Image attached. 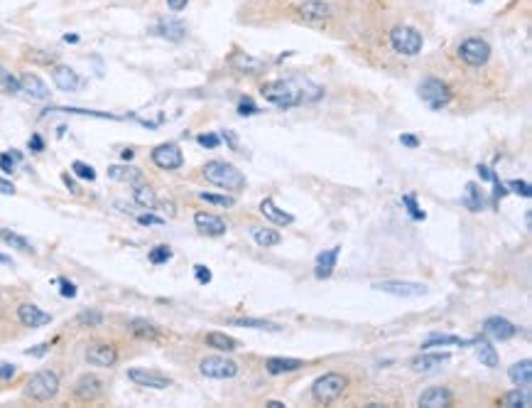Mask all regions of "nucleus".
<instances>
[{
  "mask_svg": "<svg viewBox=\"0 0 532 408\" xmlns=\"http://www.w3.org/2000/svg\"><path fill=\"white\" fill-rule=\"evenodd\" d=\"M202 173H204V178H207V182L221 187V190L241 192L243 187H246V175H243L236 165L226 163V160H209Z\"/></svg>",
  "mask_w": 532,
  "mask_h": 408,
  "instance_id": "1",
  "label": "nucleus"
},
{
  "mask_svg": "<svg viewBox=\"0 0 532 408\" xmlns=\"http://www.w3.org/2000/svg\"><path fill=\"white\" fill-rule=\"evenodd\" d=\"M260 93H263L265 101L275 103V106L282 108V111L304 103L302 86H299L295 79H275V81H270V84H265L263 89H260Z\"/></svg>",
  "mask_w": 532,
  "mask_h": 408,
  "instance_id": "2",
  "label": "nucleus"
},
{
  "mask_svg": "<svg viewBox=\"0 0 532 408\" xmlns=\"http://www.w3.org/2000/svg\"><path fill=\"white\" fill-rule=\"evenodd\" d=\"M346 377L343 374H336V372H329L324 374V377H319L317 382L312 386V399L317 401V404H334L336 399H341L343 391H346Z\"/></svg>",
  "mask_w": 532,
  "mask_h": 408,
  "instance_id": "3",
  "label": "nucleus"
},
{
  "mask_svg": "<svg viewBox=\"0 0 532 408\" xmlns=\"http://www.w3.org/2000/svg\"><path fill=\"white\" fill-rule=\"evenodd\" d=\"M25 394L32 401H52L59 394V377L54 372H47V369L32 374L25 386Z\"/></svg>",
  "mask_w": 532,
  "mask_h": 408,
  "instance_id": "4",
  "label": "nucleus"
},
{
  "mask_svg": "<svg viewBox=\"0 0 532 408\" xmlns=\"http://www.w3.org/2000/svg\"><path fill=\"white\" fill-rule=\"evenodd\" d=\"M390 45L397 54H405V57H414V54L422 52V35H419L414 27L410 25H400L390 32Z\"/></svg>",
  "mask_w": 532,
  "mask_h": 408,
  "instance_id": "5",
  "label": "nucleus"
},
{
  "mask_svg": "<svg viewBox=\"0 0 532 408\" xmlns=\"http://www.w3.org/2000/svg\"><path fill=\"white\" fill-rule=\"evenodd\" d=\"M419 98L432 108V111H442L449 101H452V91L442 79H434V76H427V79L419 84Z\"/></svg>",
  "mask_w": 532,
  "mask_h": 408,
  "instance_id": "6",
  "label": "nucleus"
},
{
  "mask_svg": "<svg viewBox=\"0 0 532 408\" xmlns=\"http://www.w3.org/2000/svg\"><path fill=\"white\" fill-rule=\"evenodd\" d=\"M459 57L469 67H484L491 57V45L481 37H469L459 45Z\"/></svg>",
  "mask_w": 532,
  "mask_h": 408,
  "instance_id": "7",
  "label": "nucleus"
},
{
  "mask_svg": "<svg viewBox=\"0 0 532 408\" xmlns=\"http://www.w3.org/2000/svg\"><path fill=\"white\" fill-rule=\"evenodd\" d=\"M199 372L209 379H234L238 374V364L226 357H204L199 362Z\"/></svg>",
  "mask_w": 532,
  "mask_h": 408,
  "instance_id": "8",
  "label": "nucleus"
},
{
  "mask_svg": "<svg viewBox=\"0 0 532 408\" xmlns=\"http://www.w3.org/2000/svg\"><path fill=\"white\" fill-rule=\"evenodd\" d=\"M375 290L395 297H422L427 295V285L422 283H407V280H383V283H375Z\"/></svg>",
  "mask_w": 532,
  "mask_h": 408,
  "instance_id": "9",
  "label": "nucleus"
},
{
  "mask_svg": "<svg viewBox=\"0 0 532 408\" xmlns=\"http://www.w3.org/2000/svg\"><path fill=\"white\" fill-rule=\"evenodd\" d=\"M152 163L160 170H179L184 165V155H182L179 146L174 143H162L152 151Z\"/></svg>",
  "mask_w": 532,
  "mask_h": 408,
  "instance_id": "10",
  "label": "nucleus"
},
{
  "mask_svg": "<svg viewBox=\"0 0 532 408\" xmlns=\"http://www.w3.org/2000/svg\"><path fill=\"white\" fill-rule=\"evenodd\" d=\"M452 357H449V352H422L419 357H414L412 362H410V369L417 374H429L434 372V369H439L442 364H447Z\"/></svg>",
  "mask_w": 532,
  "mask_h": 408,
  "instance_id": "11",
  "label": "nucleus"
},
{
  "mask_svg": "<svg viewBox=\"0 0 532 408\" xmlns=\"http://www.w3.org/2000/svg\"><path fill=\"white\" fill-rule=\"evenodd\" d=\"M128 379L137 386H145V389H155V391H162L172 386L169 377H162V374H155V372H145V369H130Z\"/></svg>",
  "mask_w": 532,
  "mask_h": 408,
  "instance_id": "12",
  "label": "nucleus"
},
{
  "mask_svg": "<svg viewBox=\"0 0 532 408\" xmlns=\"http://www.w3.org/2000/svg\"><path fill=\"white\" fill-rule=\"evenodd\" d=\"M103 394V382L93 374H84L79 382L74 384V396L79 401H96Z\"/></svg>",
  "mask_w": 532,
  "mask_h": 408,
  "instance_id": "13",
  "label": "nucleus"
},
{
  "mask_svg": "<svg viewBox=\"0 0 532 408\" xmlns=\"http://www.w3.org/2000/svg\"><path fill=\"white\" fill-rule=\"evenodd\" d=\"M18 317L20 322L25 325V327H44V325L52 322V315L49 312H44L42 307L32 305V302H22V305L18 307Z\"/></svg>",
  "mask_w": 532,
  "mask_h": 408,
  "instance_id": "14",
  "label": "nucleus"
},
{
  "mask_svg": "<svg viewBox=\"0 0 532 408\" xmlns=\"http://www.w3.org/2000/svg\"><path fill=\"white\" fill-rule=\"evenodd\" d=\"M194 224H197V229L202 231V234H209V236H224L226 231H229V224H226L224 219L209 212L194 214Z\"/></svg>",
  "mask_w": 532,
  "mask_h": 408,
  "instance_id": "15",
  "label": "nucleus"
},
{
  "mask_svg": "<svg viewBox=\"0 0 532 408\" xmlns=\"http://www.w3.org/2000/svg\"><path fill=\"white\" fill-rule=\"evenodd\" d=\"M484 330L491 335L493 340H501V342L513 340L515 335H518V327H515L511 320H506V317H501V315H493V317L486 320V322H484Z\"/></svg>",
  "mask_w": 532,
  "mask_h": 408,
  "instance_id": "16",
  "label": "nucleus"
},
{
  "mask_svg": "<svg viewBox=\"0 0 532 408\" xmlns=\"http://www.w3.org/2000/svg\"><path fill=\"white\" fill-rule=\"evenodd\" d=\"M86 362L93 364V367L108 369L118 362V352H115V347H110V345H93L86 350Z\"/></svg>",
  "mask_w": 532,
  "mask_h": 408,
  "instance_id": "17",
  "label": "nucleus"
},
{
  "mask_svg": "<svg viewBox=\"0 0 532 408\" xmlns=\"http://www.w3.org/2000/svg\"><path fill=\"white\" fill-rule=\"evenodd\" d=\"M454 396L452 391L444 389V386H432V389H427L422 396H419L417 404L422 408H447L452 406Z\"/></svg>",
  "mask_w": 532,
  "mask_h": 408,
  "instance_id": "18",
  "label": "nucleus"
},
{
  "mask_svg": "<svg viewBox=\"0 0 532 408\" xmlns=\"http://www.w3.org/2000/svg\"><path fill=\"white\" fill-rule=\"evenodd\" d=\"M20 91L27 93L30 98H37V101H47V98H49L47 84H44L40 76H35V74H25V76H22V79H20Z\"/></svg>",
  "mask_w": 532,
  "mask_h": 408,
  "instance_id": "19",
  "label": "nucleus"
},
{
  "mask_svg": "<svg viewBox=\"0 0 532 408\" xmlns=\"http://www.w3.org/2000/svg\"><path fill=\"white\" fill-rule=\"evenodd\" d=\"M260 214H263L265 219H270L277 227H290L292 222H295V217L292 214H287L285 209H280L273 200H263L260 202Z\"/></svg>",
  "mask_w": 532,
  "mask_h": 408,
  "instance_id": "20",
  "label": "nucleus"
},
{
  "mask_svg": "<svg viewBox=\"0 0 532 408\" xmlns=\"http://www.w3.org/2000/svg\"><path fill=\"white\" fill-rule=\"evenodd\" d=\"M52 79H54V84H57V89H62V91H76L81 86L79 74L71 67H64V64L62 67H54Z\"/></svg>",
  "mask_w": 532,
  "mask_h": 408,
  "instance_id": "21",
  "label": "nucleus"
},
{
  "mask_svg": "<svg viewBox=\"0 0 532 408\" xmlns=\"http://www.w3.org/2000/svg\"><path fill=\"white\" fill-rule=\"evenodd\" d=\"M339 253H341V249H339V246H334V249H329V251H324V253H319V256H317V266H314V275H317L319 280L329 278V275L334 273L336 261H339Z\"/></svg>",
  "mask_w": 532,
  "mask_h": 408,
  "instance_id": "22",
  "label": "nucleus"
},
{
  "mask_svg": "<svg viewBox=\"0 0 532 408\" xmlns=\"http://www.w3.org/2000/svg\"><path fill=\"white\" fill-rule=\"evenodd\" d=\"M299 15L304 20H312V23H319V20H326L331 15V8L324 3V0H304L299 5Z\"/></svg>",
  "mask_w": 532,
  "mask_h": 408,
  "instance_id": "23",
  "label": "nucleus"
},
{
  "mask_svg": "<svg viewBox=\"0 0 532 408\" xmlns=\"http://www.w3.org/2000/svg\"><path fill=\"white\" fill-rule=\"evenodd\" d=\"M304 362L302 359H292V357H273V359L265 362V369H268L273 377L277 374H290V372H297V369H302Z\"/></svg>",
  "mask_w": 532,
  "mask_h": 408,
  "instance_id": "24",
  "label": "nucleus"
},
{
  "mask_svg": "<svg viewBox=\"0 0 532 408\" xmlns=\"http://www.w3.org/2000/svg\"><path fill=\"white\" fill-rule=\"evenodd\" d=\"M132 200H135L137 207L142 209H157V195H155V190L150 185H142V182H137V185H132Z\"/></svg>",
  "mask_w": 532,
  "mask_h": 408,
  "instance_id": "25",
  "label": "nucleus"
},
{
  "mask_svg": "<svg viewBox=\"0 0 532 408\" xmlns=\"http://www.w3.org/2000/svg\"><path fill=\"white\" fill-rule=\"evenodd\" d=\"M508 377H511V382L515 386H530V382H532V362L523 359V362L513 364V367L508 369Z\"/></svg>",
  "mask_w": 532,
  "mask_h": 408,
  "instance_id": "26",
  "label": "nucleus"
},
{
  "mask_svg": "<svg viewBox=\"0 0 532 408\" xmlns=\"http://www.w3.org/2000/svg\"><path fill=\"white\" fill-rule=\"evenodd\" d=\"M501 406H506V408H530L532 406L530 389H528V386H523V389H515V391H511V394H506L501 399Z\"/></svg>",
  "mask_w": 532,
  "mask_h": 408,
  "instance_id": "27",
  "label": "nucleus"
},
{
  "mask_svg": "<svg viewBox=\"0 0 532 408\" xmlns=\"http://www.w3.org/2000/svg\"><path fill=\"white\" fill-rule=\"evenodd\" d=\"M474 345H476V352H479L481 364H484V367H489V369H496L498 362H501V357H498L496 347H493L489 340H476Z\"/></svg>",
  "mask_w": 532,
  "mask_h": 408,
  "instance_id": "28",
  "label": "nucleus"
},
{
  "mask_svg": "<svg viewBox=\"0 0 532 408\" xmlns=\"http://www.w3.org/2000/svg\"><path fill=\"white\" fill-rule=\"evenodd\" d=\"M476 340H461V337H454V335H429L422 342V350H432V347H449V345H459V347H469L474 345Z\"/></svg>",
  "mask_w": 532,
  "mask_h": 408,
  "instance_id": "29",
  "label": "nucleus"
},
{
  "mask_svg": "<svg viewBox=\"0 0 532 408\" xmlns=\"http://www.w3.org/2000/svg\"><path fill=\"white\" fill-rule=\"evenodd\" d=\"M128 330L135 337H142V340H157L160 335V327L155 322H147V320H130Z\"/></svg>",
  "mask_w": 532,
  "mask_h": 408,
  "instance_id": "30",
  "label": "nucleus"
},
{
  "mask_svg": "<svg viewBox=\"0 0 532 408\" xmlns=\"http://www.w3.org/2000/svg\"><path fill=\"white\" fill-rule=\"evenodd\" d=\"M184 25L177 23V20H167V23H160L155 27V35L165 37V40H172V42H179L182 37H184Z\"/></svg>",
  "mask_w": 532,
  "mask_h": 408,
  "instance_id": "31",
  "label": "nucleus"
},
{
  "mask_svg": "<svg viewBox=\"0 0 532 408\" xmlns=\"http://www.w3.org/2000/svg\"><path fill=\"white\" fill-rule=\"evenodd\" d=\"M461 204L469 209V212H481L484 209V195H481L479 185L476 182H469L466 185V192H464L461 197Z\"/></svg>",
  "mask_w": 532,
  "mask_h": 408,
  "instance_id": "32",
  "label": "nucleus"
},
{
  "mask_svg": "<svg viewBox=\"0 0 532 408\" xmlns=\"http://www.w3.org/2000/svg\"><path fill=\"white\" fill-rule=\"evenodd\" d=\"M207 345L214 347V350H219V352H236L238 350V340H234L226 332H209Z\"/></svg>",
  "mask_w": 532,
  "mask_h": 408,
  "instance_id": "33",
  "label": "nucleus"
},
{
  "mask_svg": "<svg viewBox=\"0 0 532 408\" xmlns=\"http://www.w3.org/2000/svg\"><path fill=\"white\" fill-rule=\"evenodd\" d=\"M0 241H3V244H8L10 249H18V251H25V253H35V249H32L30 241L22 239L20 234H15V231H10V229L0 227Z\"/></svg>",
  "mask_w": 532,
  "mask_h": 408,
  "instance_id": "34",
  "label": "nucleus"
},
{
  "mask_svg": "<svg viewBox=\"0 0 532 408\" xmlns=\"http://www.w3.org/2000/svg\"><path fill=\"white\" fill-rule=\"evenodd\" d=\"M108 178L137 185V182H142V173L137 168H120V165H113V168H108Z\"/></svg>",
  "mask_w": 532,
  "mask_h": 408,
  "instance_id": "35",
  "label": "nucleus"
},
{
  "mask_svg": "<svg viewBox=\"0 0 532 408\" xmlns=\"http://www.w3.org/2000/svg\"><path fill=\"white\" fill-rule=\"evenodd\" d=\"M253 239H256L258 246L263 249H270V246H277L282 241V236L277 234L275 229H265V227H256L253 229Z\"/></svg>",
  "mask_w": 532,
  "mask_h": 408,
  "instance_id": "36",
  "label": "nucleus"
},
{
  "mask_svg": "<svg viewBox=\"0 0 532 408\" xmlns=\"http://www.w3.org/2000/svg\"><path fill=\"white\" fill-rule=\"evenodd\" d=\"M231 325H238V327H253V330H268V332H280V325L268 322V320H256V317H238L231 320Z\"/></svg>",
  "mask_w": 532,
  "mask_h": 408,
  "instance_id": "37",
  "label": "nucleus"
},
{
  "mask_svg": "<svg viewBox=\"0 0 532 408\" xmlns=\"http://www.w3.org/2000/svg\"><path fill=\"white\" fill-rule=\"evenodd\" d=\"M231 64H234V67H238V69H246V71H251V74H256V71H260V67H263V64H260L258 59L243 57V54H238V57H234V59H231Z\"/></svg>",
  "mask_w": 532,
  "mask_h": 408,
  "instance_id": "38",
  "label": "nucleus"
},
{
  "mask_svg": "<svg viewBox=\"0 0 532 408\" xmlns=\"http://www.w3.org/2000/svg\"><path fill=\"white\" fill-rule=\"evenodd\" d=\"M199 197H202L204 202H209V204H216V207H234V204H236L234 197H226V195H209V192H199Z\"/></svg>",
  "mask_w": 532,
  "mask_h": 408,
  "instance_id": "39",
  "label": "nucleus"
},
{
  "mask_svg": "<svg viewBox=\"0 0 532 408\" xmlns=\"http://www.w3.org/2000/svg\"><path fill=\"white\" fill-rule=\"evenodd\" d=\"M71 170H74V175H76V178H81V180H88V182L96 180V170H93L91 165L81 163V160H76V163L71 165Z\"/></svg>",
  "mask_w": 532,
  "mask_h": 408,
  "instance_id": "40",
  "label": "nucleus"
},
{
  "mask_svg": "<svg viewBox=\"0 0 532 408\" xmlns=\"http://www.w3.org/2000/svg\"><path fill=\"white\" fill-rule=\"evenodd\" d=\"M0 86H3V89H8V91H13V93H18L20 91V79H15L8 69L0 67Z\"/></svg>",
  "mask_w": 532,
  "mask_h": 408,
  "instance_id": "41",
  "label": "nucleus"
},
{
  "mask_svg": "<svg viewBox=\"0 0 532 408\" xmlns=\"http://www.w3.org/2000/svg\"><path fill=\"white\" fill-rule=\"evenodd\" d=\"M169 258H172L169 246H155V249L150 251V263H155V266H160V263H167Z\"/></svg>",
  "mask_w": 532,
  "mask_h": 408,
  "instance_id": "42",
  "label": "nucleus"
},
{
  "mask_svg": "<svg viewBox=\"0 0 532 408\" xmlns=\"http://www.w3.org/2000/svg\"><path fill=\"white\" fill-rule=\"evenodd\" d=\"M402 204L407 207V212H410V217H412V219H424V212L419 209V204H417V200H414V195H405L402 197Z\"/></svg>",
  "mask_w": 532,
  "mask_h": 408,
  "instance_id": "43",
  "label": "nucleus"
},
{
  "mask_svg": "<svg viewBox=\"0 0 532 408\" xmlns=\"http://www.w3.org/2000/svg\"><path fill=\"white\" fill-rule=\"evenodd\" d=\"M79 322L88 325V327H96V325L103 322V315H101V312H96V310H86V312H81V315H79Z\"/></svg>",
  "mask_w": 532,
  "mask_h": 408,
  "instance_id": "44",
  "label": "nucleus"
},
{
  "mask_svg": "<svg viewBox=\"0 0 532 408\" xmlns=\"http://www.w3.org/2000/svg\"><path fill=\"white\" fill-rule=\"evenodd\" d=\"M506 187H511V190L515 192V195H523V197H532V187L528 185V182H520V180H511Z\"/></svg>",
  "mask_w": 532,
  "mask_h": 408,
  "instance_id": "45",
  "label": "nucleus"
},
{
  "mask_svg": "<svg viewBox=\"0 0 532 408\" xmlns=\"http://www.w3.org/2000/svg\"><path fill=\"white\" fill-rule=\"evenodd\" d=\"M199 141V146H204V148H209V151H214V148H219V143H221V138L216 136V133H202L197 138Z\"/></svg>",
  "mask_w": 532,
  "mask_h": 408,
  "instance_id": "46",
  "label": "nucleus"
},
{
  "mask_svg": "<svg viewBox=\"0 0 532 408\" xmlns=\"http://www.w3.org/2000/svg\"><path fill=\"white\" fill-rule=\"evenodd\" d=\"M221 141H224L226 143V146H229L231 148V151H241V143H238V136L234 133V131H221Z\"/></svg>",
  "mask_w": 532,
  "mask_h": 408,
  "instance_id": "47",
  "label": "nucleus"
},
{
  "mask_svg": "<svg viewBox=\"0 0 532 408\" xmlns=\"http://www.w3.org/2000/svg\"><path fill=\"white\" fill-rule=\"evenodd\" d=\"M258 111H260V108L251 101V98H243V101L238 103V113H241V116H256Z\"/></svg>",
  "mask_w": 532,
  "mask_h": 408,
  "instance_id": "48",
  "label": "nucleus"
},
{
  "mask_svg": "<svg viewBox=\"0 0 532 408\" xmlns=\"http://www.w3.org/2000/svg\"><path fill=\"white\" fill-rule=\"evenodd\" d=\"M137 222H140L142 227H160V224H165V219L155 217V214H140V217H137Z\"/></svg>",
  "mask_w": 532,
  "mask_h": 408,
  "instance_id": "49",
  "label": "nucleus"
},
{
  "mask_svg": "<svg viewBox=\"0 0 532 408\" xmlns=\"http://www.w3.org/2000/svg\"><path fill=\"white\" fill-rule=\"evenodd\" d=\"M0 170H3L5 175H10L15 170V158L10 155V153H3V155H0Z\"/></svg>",
  "mask_w": 532,
  "mask_h": 408,
  "instance_id": "50",
  "label": "nucleus"
},
{
  "mask_svg": "<svg viewBox=\"0 0 532 408\" xmlns=\"http://www.w3.org/2000/svg\"><path fill=\"white\" fill-rule=\"evenodd\" d=\"M59 290H62L64 297H76V285L66 278H59Z\"/></svg>",
  "mask_w": 532,
  "mask_h": 408,
  "instance_id": "51",
  "label": "nucleus"
},
{
  "mask_svg": "<svg viewBox=\"0 0 532 408\" xmlns=\"http://www.w3.org/2000/svg\"><path fill=\"white\" fill-rule=\"evenodd\" d=\"M194 273H197L199 283H212V271L207 266H194Z\"/></svg>",
  "mask_w": 532,
  "mask_h": 408,
  "instance_id": "52",
  "label": "nucleus"
},
{
  "mask_svg": "<svg viewBox=\"0 0 532 408\" xmlns=\"http://www.w3.org/2000/svg\"><path fill=\"white\" fill-rule=\"evenodd\" d=\"M476 170H479V175H481V180H489V182H498V175H496V173H493V170H491V168H486V165H479V168H476Z\"/></svg>",
  "mask_w": 532,
  "mask_h": 408,
  "instance_id": "53",
  "label": "nucleus"
},
{
  "mask_svg": "<svg viewBox=\"0 0 532 408\" xmlns=\"http://www.w3.org/2000/svg\"><path fill=\"white\" fill-rule=\"evenodd\" d=\"M30 151H35V153H42V151H44L42 136H32V138H30Z\"/></svg>",
  "mask_w": 532,
  "mask_h": 408,
  "instance_id": "54",
  "label": "nucleus"
},
{
  "mask_svg": "<svg viewBox=\"0 0 532 408\" xmlns=\"http://www.w3.org/2000/svg\"><path fill=\"white\" fill-rule=\"evenodd\" d=\"M0 195H15V185L0 178Z\"/></svg>",
  "mask_w": 532,
  "mask_h": 408,
  "instance_id": "55",
  "label": "nucleus"
},
{
  "mask_svg": "<svg viewBox=\"0 0 532 408\" xmlns=\"http://www.w3.org/2000/svg\"><path fill=\"white\" fill-rule=\"evenodd\" d=\"M187 3H189V0H167V8L174 10V13H179V10L187 8Z\"/></svg>",
  "mask_w": 532,
  "mask_h": 408,
  "instance_id": "56",
  "label": "nucleus"
},
{
  "mask_svg": "<svg viewBox=\"0 0 532 408\" xmlns=\"http://www.w3.org/2000/svg\"><path fill=\"white\" fill-rule=\"evenodd\" d=\"M400 143H402V146H407V148H417L419 146V138L405 133V136H400Z\"/></svg>",
  "mask_w": 532,
  "mask_h": 408,
  "instance_id": "57",
  "label": "nucleus"
},
{
  "mask_svg": "<svg viewBox=\"0 0 532 408\" xmlns=\"http://www.w3.org/2000/svg\"><path fill=\"white\" fill-rule=\"evenodd\" d=\"M49 352V345H37L35 350H27V355L30 357H44Z\"/></svg>",
  "mask_w": 532,
  "mask_h": 408,
  "instance_id": "58",
  "label": "nucleus"
},
{
  "mask_svg": "<svg viewBox=\"0 0 532 408\" xmlns=\"http://www.w3.org/2000/svg\"><path fill=\"white\" fill-rule=\"evenodd\" d=\"M32 62H40V64H49L54 62V54H30Z\"/></svg>",
  "mask_w": 532,
  "mask_h": 408,
  "instance_id": "59",
  "label": "nucleus"
},
{
  "mask_svg": "<svg viewBox=\"0 0 532 408\" xmlns=\"http://www.w3.org/2000/svg\"><path fill=\"white\" fill-rule=\"evenodd\" d=\"M13 374H15L13 364H3V367H0V379H10Z\"/></svg>",
  "mask_w": 532,
  "mask_h": 408,
  "instance_id": "60",
  "label": "nucleus"
},
{
  "mask_svg": "<svg viewBox=\"0 0 532 408\" xmlns=\"http://www.w3.org/2000/svg\"><path fill=\"white\" fill-rule=\"evenodd\" d=\"M0 263H5V266H13V258H10V256H3V253H0Z\"/></svg>",
  "mask_w": 532,
  "mask_h": 408,
  "instance_id": "61",
  "label": "nucleus"
},
{
  "mask_svg": "<svg viewBox=\"0 0 532 408\" xmlns=\"http://www.w3.org/2000/svg\"><path fill=\"white\" fill-rule=\"evenodd\" d=\"M265 406H270V408H285V404H282V401H268Z\"/></svg>",
  "mask_w": 532,
  "mask_h": 408,
  "instance_id": "62",
  "label": "nucleus"
},
{
  "mask_svg": "<svg viewBox=\"0 0 532 408\" xmlns=\"http://www.w3.org/2000/svg\"><path fill=\"white\" fill-rule=\"evenodd\" d=\"M64 40H66V42H71V45H74V42H79V35H66Z\"/></svg>",
  "mask_w": 532,
  "mask_h": 408,
  "instance_id": "63",
  "label": "nucleus"
}]
</instances>
